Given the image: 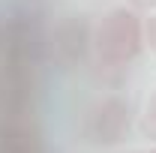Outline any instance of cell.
<instances>
[{
  "mask_svg": "<svg viewBox=\"0 0 156 153\" xmlns=\"http://www.w3.org/2000/svg\"><path fill=\"white\" fill-rule=\"evenodd\" d=\"M141 18H144L141 12L129 9L126 3H120V6H111L93 24L90 51L96 57L99 69H105V72H129V66L144 51Z\"/></svg>",
  "mask_w": 156,
  "mask_h": 153,
  "instance_id": "cell-1",
  "label": "cell"
},
{
  "mask_svg": "<svg viewBox=\"0 0 156 153\" xmlns=\"http://www.w3.org/2000/svg\"><path fill=\"white\" fill-rule=\"evenodd\" d=\"M132 129V102L120 93L102 96L84 117V135L96 147H114Z\"/></svg>",
  "mask_w": 156,
  "mask_h": 153,
  "instance_id": "cell-2",
  "label": "cell"
},
{
  "mask_svg": "<svg viewBox=\"0 0 156 153\" xmlns=\"http://www.w3.org/2000/svg\"><path fill=\"white\" fill-rule=\"evenodd\" d=\"M90 33L93 27L84 21V15H72L69 21H63L54 33V54L66 63H75L90 51Z\"/></svg>",
  "mask_w": 156,
  "mask_h": 153,
  "instance_id": "cell-3",
  "label": "cell"
},
{
  "mask_svg": "<svg viewBox=\"0 0 156 153\" xmlns=\"http://www.w3.org/2000/svg\"><path fill=\"white\" fill-rule=\"evenodd\" d=\"M0 153H42L36 129H30L24 120H12L0 132Z\"/></svg>",
  "mask_w": 156,
  "mask_h": 153,
  "instance_id": "cell-4",
  "label": "cell"
},
{
  "mask_svg": "<svg viewBox=\"0 0 156 153\" xmlns=\"http://www.w3.org/2000/svg\"><path fill=\"white\" fill-rule=\"evenodd\" d=\"M138 129H141V135H144L150 144H156V90L150 93L147 105H144V114H141V123H138Z\"/></svg>",
  "mask_w": 156,
  "mask_h": 153,
  "instance_id": "cell-5",
  "label": "cell"
},
{
  "mask_svg": "<svg viewBox=\"0 0 156 153\" xmlns=\"http://www.w3.org/2000/svg\"><path fill=\"white\" fill-rule=\"evenodd\" d=\"M141 27H144V51L156 54V9L141 18Z\"/></svg>",
  "mask_w": 156,
  "mask_h": 153,
  "instance_id": "cell-6",
  "label": "cell"
},
{
  "mask_svg": "<svg viewBox=\"0 0 156 153\" xmlns=\"http://www.w3.org/2000/svg\"><path fill=\"white\" fill-rule=\"evenodd\" d=\"M126 6L135 9V12H141V15H147V12L156 9V0H126Z\"/></svg>",
  "mask_w": 156,
  "mask_h": 153,
  "instance_id": "cell-7",
  "label": "cell"
},
{
  "mask_svg": "<svg viewBox=\"0 0 156 153\" xmlns=\"http://www.w3.org/2000/svg\"><path fill=\"white\" fill-rule=\"evenodd\" d=\"M144 153H156V144H150V147H147V150H144Z\"/></svg>",
  "mask_w": 156,
  "mask_h": 153,
  "instance_id": "cell-8",
  "label": "cell"
},
{
  "mask_svg": "<svg viewBox=\"0 0 156 153\" xmlns=\"http://www.w3.org/2000/svg\"><path fill=\"white\" fill-rule=\"evenodd\" d=\"M126 153H144V150H126Z\"/></svg>",
  "mask_w": 156,
  "mask_h": 153,
  "instance_id": "cell-9",
  "label": "cell"
}]
</instances>
